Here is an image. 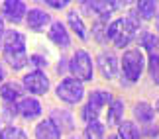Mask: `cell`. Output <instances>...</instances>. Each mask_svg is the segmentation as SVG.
Masks as SVG:
<instances>
[{"label":"cell","mask_w":159,"mask_h":139,"mask_svg":"<svg viewBox=\"0 0 159 139\" xmlns=\"http://www.w3.org/2000/svg\"><path fill=\"white\" fill-rule=\"evenodd\" d=\"M122 118H124V102L122 100H112L108 108V116H106V124L108 125H120Z\"/></svg>","instance_id":"cell-16"},{"label":"cell","mask_w":159,"mask_h":139,"mask_svg":"<svg viewBox=\"0 0 159 139\" xmlns=\"http://www.w3.org/2000/svg\"><path fill=\"white\" fill-rule=\"evenodd\" d=\"M0 96H2L4 102H12L14 104L16 100L22 98V86L18 82H4L0 86Z\"/></svg>","instance_id":"cell-15"},{"label":"cell","mask_w":159,"mask_h":139,"mask_svg":"<svg viewBox=\"0 0 159 139\" xmlns=\"http://www.w3.org/2000/svg\"><path fill=\"white\" fill-rule=\"evenodd\" d=\"M67 20H69L71 29L79 35V37H81V39H87V28H84V24H83L81 18H79L77 12H69V14H67Z\"/></svg>","instance_id":"cell-20"},{"label":"cell","mask_w":159,"mask_h":139,"mask_svg":"<svg viewBox=\"0 0 159 139\" xmlns=\"http://www.w3.org/2000/svg\"><path fill=\"white\" fill-rule=\"evenodd\" d=\"M2 33H4V22H2V18H0V39H2Z\"/></svg>","instance_id":"cell-28"},{"label":"cell","mask_w":159,"mask_h":139,"mask_svg":"<svg viewBox=\"0 0 159 139\" xmlns=\"http://www.w3.org/2000/svg\"><path fill=\"white\" fill-rule=\"evenodd\" d=\"M157 22H159V18H157Z\"/></svg>","instance_id":"cell-33"},{"label":"cell","mask_w":159,"mask_h":139,"mask_svg":"<svg viewBox=\"0 0 159 139\" xmlns=\"http://www.w3.org/2000/svg\"><path fill=\"white\" fill-rule=\"evenodd\" d=\"M87 6L93 12H96V14L108 16V14H112V12L118 8V2H116V0H89Z\"/></svg>","instance_id":"cell-14"},{"label":"cell","mask_w":159,"mask_h":139,"mask_svg":"<svg viewBox=\"0 0 159 139\" xmlns=\"http://www.w3.org/2000/svg\"><path fill=\"white\" fill-rule=\"evenodd\" d=\"M16 112L20 114L24 119H35L41 114V104L38 98L34 96H24L20 98V102L16 104Z\"/></svg>","instance_id":"cell-8"},{"label":"cell","mask_w":159,"mask_h":139,"mask_svg":"<svg viewBox=\"0 0 159 139\" xmlns=\"http://www.w3.org/2000/svg\"><path fill=\"white\" fill-rule=\"evenodd\" d=\"M51 122L59 128V131H71L73 129V118L67 114L65 110H55L51 114Z\"/></svg>","instance_id":"cell-17"},{"label":"cell","mask_w":159,"mask_h":139,"mask_svg":"<svg viewBox=\"0 0 159 139\" xmlns=\"http://www.w3.org/2000/svg\"><path fill=\"white\" fill-rule=\"evenodd\" d=\"M35 137L38 139H61V131L51 119H43L35 125Z\"/></svg>","instance_id":"cell-12"},{"label":"cell","mask_w":159,"mask_h":139,"mask_svg":"<svg viewBox=\"0 0 159 139\" xmlns=\"http://www.w3.org/2000/svg\"><path fill=\"white\" fill-rule=\"evenodd\" d=\"M118 139H139V129L134 122H122L118 129Z\"/></svg>","instance_id":"cell-21"},{"label":"cell","mask_w":159,"mask_h":139,"mask_svg":"<svg viewBox=\"0 0 159 139\" xmlns=\"http://www.w3.org/2000/svg\"><path fill=\"white\" fill-rule=\"evenodd\" d=\"M49 39L53 41L55 45L63 47V49L71 45V37H69V33H67V29H65V26H63L61 22L51 24V29H49Z\"/></svg>","instance_id":"cell-11"},{"label":"cell","mask_w":159,"mask_h":139,"mask_svg":"<svg viewBox=\"0 0 159 139\" xmlns=\"http://www.w3.org/2000/svg\"><path fill=\"white\" fill-rule=\"evenodd\" d=\"M0 139H28V135L16 125H8L0 131Z\"/></svg>","instance_id":"cell-24"},{"label":"cell","mask_w":159,"mask_h":139,"mask_svg":"<svg viewBox=\"0 0 159 139\" xmlns=\"http://www.w3.org/2000/svg\"><path fill=\"white\" fill-rule=\"evenodd\" d=\"M2 80H4V69L0 67V82H2Z\"/></svg>","instance_id":"cell-29"},{"label":"cell","mask_w":159,"mask_h":139,"mask_svg":"<svg viewBox=\"0 0 159 139\" xmlns=\"http://www.w3.org/2000/svg\"><path fill=\"white\" fill-rule=\"evenodd\" d=\"M2 14L6 20L10 22H22L24 16H26V4L22 0H4L2 4Z\"/></svg>","instance_id":"cell-9"},{"label":"cell","mask_w":159,"mask_h":139,"mask_svg":"<svg viewBox=\"0 0 159 139\" xmlns=\"http://www.w3.org/2000/svg\"><path fill=\"white\" fill-rule=\"evenodd\" d=\"M157 0H138V14L143 20H151L155 16Z\"/></svg>","instance_id":"cell-19"},{"label":"cell","mask_w":159,"mask_h":139,"mask_svg":"<svg viewBox=\"0 0 159 139\" xmlns=\"http://www.w3.org/2000/svg\"><path fill=\"white\" fill-rule=\"evenodd\" d=\"M110 102H112L110 92H106V90H94V92L89 96L87 106L83 108V118L87 119V122H94V119L98 118L100 110L106 104H110Z\"/></svg>","instance_id":"cell-6"},{"label":"cell","mask_w":159,"mask_h":139,"mask_svg":"<svg viewBox=\"0 0 159 139\" xmlns=\"http://www.w3.org/2000/svg\"><path fill=\"white\" fill-rule=\"evenodd\" d=\"M84 139H104V125L98 119L89 122L87 129H84Z\"/></svg>","instance_id":"cell-22"},{"label":"cell","mask_w":159,"mask_h":139,"mask_svg":"<svg viewBox=\"0 0 159 139\" xmlns=\"http://www.w3.org/2000/svg\"><path fill=\"white\" fill-rule=\"evenodd\" d=\"M108 139H118V137H116V135H112V137H108Z\"/></svg>","instance_id":"cell-31"},{"label":"cell","mask_w":159,"mask_h":139,"mask_svg":"<svg viewBox=\"0 0 159 139\" xmlns=\"http://www.w3.org/2000/svg\"><path fill=\"white\" fill-rule=\"evenodd\" d=\"M69 71H71L73 78H77V80H81V82L90 80L93 78V59H90V55L87 51L79 49L69 63Z\"/></svg>","instance_id":"cell-3"},{"label":"cell","mask_w":159,"mask_h":139,"mask_svg":"<svg viewBox=\"0 0 159 139\" xmlns=\"http://www.w3.org/2000/svg\"><path fill=\"white\" fill-rule=\"evenodd\" d=\"M155 108H157V112H159V100H157V104H155Z\"/></svg>","instance_id":"cell-30"},{"label":"cell","mask_w":159,"mask_h":139,"mask_svg":"<svg viewBox=\"0 0 159 139\" xmlns=\"http://www.w3.org/2000/svg\"><path fill=\"white\" fill-rule=\"evenodd\" d=\"M43 2L49 4L51 8H55V10H61V8H65V6L71 2V0H43Z\"/></svg>","instance_id":"cell-26"},{"label":"cell","mask_w":159,"mask_h":139,"mask_svg":"<svg viewBox=\"0 0 159 139\" xmlns=\"http://www.w3.org/2000/svg\"><path fill=\"white\" fill-rule=\"evenodd\" d=\"M143 71V55L139 49H130L124 53L122 57V72H124L126 80L136 82L139 76H142Z\"/></svg>","instance_id":"cell-5"},{"label":"cell","mask_w":159,"mask_h":139,"mask_svg":"<svg viewBox=\"0 0 159 139\" xmlns=\"http://www.w3.org/2000/svg\"><path fill=\"white\" fill-rule=\"evenodd\" d=\"M134 116L143 124H151L153 122V116H155V110L148 102H139V104H136V108H134Z\"/></svg>","instance_id":"cell-18"},{"label":"cell","mask_w":159,"mask_h":139,"mask_svg":"<svg viewBox=\"0 0 159 139\" xmlns=\"http://www.w3.org/2000/svg\"><path fill=\"white\" fill-rule=\"evenodd\" d=\"M98 67L104 78H114L118 75V59L114 57V53H100L98 57Z\"/></svg>","instance_id":"cell-10"},{"label":"cell","mask_w":159,"mask_h":139,"mask_svg":"<svg viewBox=\"0 0 159 139\" xmlns=\"http://www.w3.org/2000/svg\"><path fill=\"white\" fill-rule=\"evenodd\" d=\"M4 59L14 71L24 69L30 63V57L26 53V37L20 32H8L4 37Z\"/></svg>","instance_id":"cell-1"},{"label":"cell","mask_w":159,"mask_h":139,"mask_svg":"<svg viewBox=\"0 0 159 139\" xmlns=\"http://www.w3.org/2000/svg\"><path fill=\"white\" fill-rule=\"evenodd\" d=\"M69 139H79V137H69Z\"/></svg>","instance_id":"cell-32"},{"label":"cell","mask_w":159,"mask_h":139,"mask_svg":"<svg viewBox=\"0 0 159 139\" xmlns=\"http://www.w3.org/2000/svg\"><path fill=\"white\" fill-rule=\"evenodd\" d=\"M149 75L153 78V82L159 84V55H151L149 59Z\"/></svg>","instance_id":"cell-25"},{"label":"cell","mask_w":159,"mask_h":139,"mask_svg":"<svg viewBox=\"0 0 159 139\" xmlns=\"http://www.w3.org/2000/svg\"><path fill=\"white\" fill-rule=\"evenodd\" d=\"M24 88H26L28 92L35 94V96H41L49 90V78L45 76V72L35 69V71L28 72V75L24 76Z\"/></svg>","instance_id":"cell-7"},{"label":"cell","mask_w":159,"mask_h":139,"mask_svg":"<svg viewBox=\"0 0 159 139\" xmlns=\"http://www.w3.org/2000/svg\"><path fill=\"white\" fill-rule=\"evenodd\" d=\"M26 14H28V26L34 32H41V28H45V24H49V14H45L39 8H34V10L26 12Z\"/></svg>","instance_id":"cell-13"},{"label":"cell","mask_w":159,"mask_h":139,"mask_svg":"<svg viewBox=\"0 0 159 139\" xmlns=\"http://www.w3.org/2000/svg\"><path fill=\"white\" fill-rule=\"evenodd\" d=\"M30 63L35 65V67H38V71H39L41 67H45V65H47V61H45V59L41 57V55H32V57H30Z\"/></svg>","instance_id":"cell-27"},{"label":"cell","mask_w":159,"mask_h":139,"mask_svg":"<svg viewBox=\"0 0 159 139\" xmlns=\"http://www.w3.org/2000/svg\"><path fill=\"white\" fill-rule=\"evenodd\" d=\"M142 45L151 55H159V37H155L153 33H143L142 35Z\"/></svg>","instance_id":"cell-23"},{"label":"cell","mask_w":159,"mask_h":139,"mask_svg":"<svg viewBox=\"0 0 159 139\" xmlns=\"http://www.w3.org/2000/svg\"><path fill=\"white\" fill-rule=\"evenodd\" d=\"M138 29V20L134 16L124 18V20H116L106 28V39H112L116 47H126L134 39Z\"/></svg>","instance_id":"cell-2"},{"label":"cell","mask_w":159,"mask_h":139,"mask_svg":"<svg viewBox=\"0 0 159 139\" xmlns=\"http://www.w3.org/2000/svg\"><path fill=\"white\" fill-rule=\"evenodd\" d=\"M57 98L67 102V104H79L84 96V88H83V82L77 80V78H63L59 84H57Z\"/></svg>","instance_id":"cell-4"}]
</instances>
